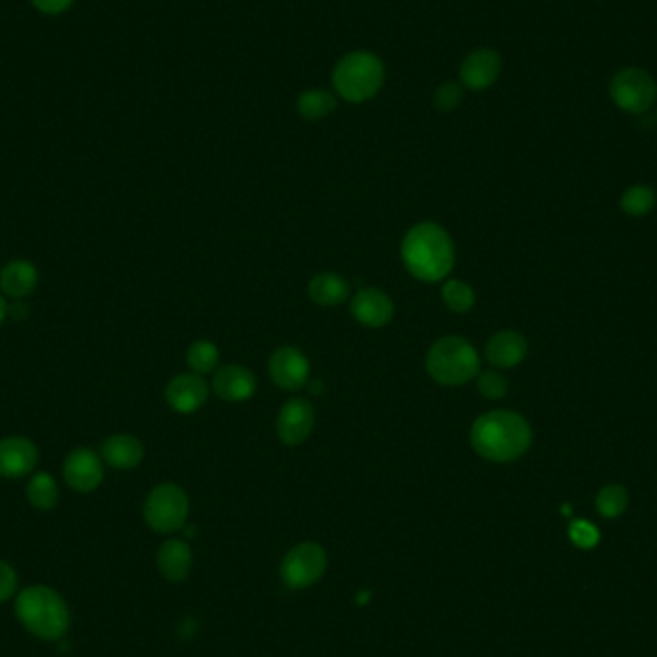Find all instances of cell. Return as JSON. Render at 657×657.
Wrapping results in <instances>:
<instances>
[{
    "label": "cell",
    "mask_w": 657,
    "mask_h": 657,
    "mask_svg": "<svg viewBox=\"0 0 657 657\" xmlns=\"http://www.w3.org/2000/svg\"><path fill=\"white\" fill-rule=\"evenodd\" d=\"M533 442L531 425L523 415L496 410L481 415L471 427V444L488 462L519 460Z\"/></svg>",
    "instance_id": "obj_1"
},
{
    "label": "cell",
    "mask_w": 657,
    "mask_h": 657,
    "mask_svg": "<svg viewBox=\"0 0 657 657\" xmlns=\"http://www.w3.org/2000/svg\"><path fill=\"white\" fill-rule=\"evenodd\" d=\"M402 260L415 279L437 283L454 268V243L437 223H417L402 241Z\"/></svg>",
    "instance_id": "obj_2"
},
{
    "label": "cell",
    "mask_w": 657,
    "mask_h": 657,
    "mask_svg": "<svg viewBox=\"0 0 657 657\" xmlns=\"http://www.w3.org/2000/svg\"><path fill=\"white\" fill-rule=\"evenodd\" d=\"M14 611L24 629L49 642L60 640L72 623L66 600L45 584H33L22 590L16 598Z\"/></svg>",
    "instance_id": "obj_3"
},
{
    "label": "cell",
    "mask_w": 657,
    "mask_h": 657,
    "mask_svg": "<svg viewBox=\"0 0 657 657\" xmlns=\"http://www.w3.org/2000/svg\"><path fill=\"white\" fill-rule=\"evenodd\" d=\"M385 85L383 60L367 50L342 56L333 70V87L346 102H367L379 95Z\"/></svg>",
    "instance_id": "obj_4"
},
{
    "label": "cell",
    "mask_w": 657,
    "mask_h": 657,
    "mask_svg": "<svg viewBox=\"0 0 657 657\" xmlns=\"http://www.w3.org/2000/svg\"><path fill=\"white\" fill-rule=\"evenodd\" d=\"M479 369L481 360L475 346L462 337H444L427 354L429 375L446 387L465 385L479 375Z\"/></svg>",
    "instance_id": "obj_5"
},
{
    "label": "cell",
    "mask_w": 657,
    "mask_h": 657,
    "mask_svg": "<svg viewBox=\"0 0 657 657\" xmlns=\"http://www.w3.org/2000/svg\"><path fill=\"white\" fill-rule=\"evenodd\" d=\"M189 517V498L185 490L173 483H164L154 488L145 502V519L148 527L156 533H175Z\"/></svg>",
    "instance_id": "obj_6"
},
{
    "label": "cell",
    "mask_w": 657,
    "mask_h": 657,
    "mask_svg": "<svg viewBox=\"0 0 657 657\" xmlns=\"http://www.w3.org/2000/svg\"><path fill=\"white\" fill-rule=\"evenodd\" d=\"M609 95L619 110L627 114H644L657 100L656 81L640 68H625L613 75Z\"/></svg>",
    "instance_id": "obj_7"
},
{
    "label": "cell",
    "mask_w": 657,
    "mask_h": 657,
    "mask_svg": "<svg viewBox=\"0 0 657 657\" xmlns=\"http://www.w3.org/2000/svg\"><path fill=\"white\" fill-rule=\"evenodd\" d=\"M327 569V554L316 542L294 546L281 563V581L292 590L316 584Z\"/></svg>",
    "instance_id": "obj_8"
},
{
    "label": "cell",
    "mask_w": 657,
    "mask_h": 657,
    "mask_svg": "<svg viewBox=\"0 0 657 657\" xmlns=\"http://www.w3.org/2000/svg\"><path fill=\"white\" fill-rule=\"evenodd\" d=\"M316 414L308 400L291 398L283 404L277 415V437L289 446H298L312 435Z\"/></svg>",
    "instance_id": "obj_9"
},
{
    "label": "cell",
    "mask_w": 657,
    "mask_h": 657,
    "mask_svg": "<svg viewBox=\"0 0 657 657\" xmlns=\"http://www.w3.org/2000/svg\"><path fill=\"white\" fill-rule=\"evenodd\" d=\"M269 377L283 390L302 389L310 377V364L306 356L292 346H281L269 358Z\"/></svg>",
    "instance_id": "obj_10"
},
{
    "label": "cell",
    "mask_w": 657,
    "mask_h": 657,
    "mask_svg": "<svg viewBox=\"0 0 657 657\" xmlns=\"http://www.w3.org/2000/svg\"><path fill=\"white\" fill-rule=\"evenodd\" d=\"M64 479L77 492L97 490L104 479L102 458L89 448H75L64 462Z\"/></svg>",
    "instance_id": "obj_11"
},
{
    "label": "cell",
    "mask_w": 657,
    "mask_h": 657,
    "mask_svg": "<svg viewBox=\"0 0 657 657\" xmlns=\"http://www.w3.org/2000/svg\"><path fill=\"white\" fill-rule=\"evenodd\" d=\"M502 73V58L496 50L477 49L463 58L460 81L469 91H485Z\"/></svg>",
    "instance_id": "obj_12"
},
{
    "label": "cell",
    "mask_w": 657,
    "mask_h": 657,
    "mask_svg": "<svg viewBox=\"0 0 657 657\" xmlns=\"http://www.w3.org/2000/svg\"><path fill=\"white\" fill-rule=\"evenodd\" d=\"M39 462L35 444L25 437H6L0 440V477L22 479Z\"/></svg>",
    "instance_id": "obj_13"
},
{
    "label": "cell",
    "mask_w": 657,
    "mask_h": 657,
    "mask_svg": "<svg viewBox=\"0 0 657 657\" xmlns=\"http://www.w3.org/2000/svg\"><path fill=\"white\" fill-rule=\"evenodd\" d=\"M208 392V385L200 375L183 373L171 379L166 389V400L171 410L179 414H193L206 404Z\"/></svg>",
    "instance_id": "obj_14"
},
{
    "label": "cell",
    "mask_w": 657,
    "mask_h": 657,
    "mask_svg": "<svg viewBox=\"0 0 657 657\" xmlns=\"http://www.w3.org/2000/svg\"><path fill=\"white\" fill-rule=\"evenodd\" d=\"M352 316L365 327H385L394 316V304L389 294L379 289H362L352 298Z\"/></svg>",
    "instance_id": "obj_15"
},
{
    "label": "cell",
    "mask_w": 657,
    "mask_h": 657,
    "mask_svg": "<svg viewBox=\"0 0 657 657\" xmlns=\"http://www.w3.org/2000/svg\"><path fill=\"white\" fill-rule=\"evenodd\" d=\"M212 387L225 402H244L256 392V377L243 365H223L216 371Z\"/></svg>",
    "instance_id": "obj_16"
},
{
    "label": "cell",
    "mask_w": 657,
    "mask_h": 657,
    "mask_svg": "<svg viewBox=\"0 0 657 657\" xmlns=\"http://www.w3.org/2000/svg\"><path fill=\"white\" fill-rule=\"evenodd\" d=\"M102 460L116 467V469H135L139 463L143 462L145 448L141 440L127 433L112 435L106 438L100 446Z\"/></svg>",
    "instance_id": "obj_17"
},
{
    "label": "cell",
    "mask_w": 657,
    "mask_h": 657,
    "mask_svg": "<svg viewBox=\"0 0 657 657\" xmlns=\"http://www.w3.org/2000/svg\"><path fill=\"white\" fill-rule=\"evenodd\" d=\"M158 569L170 583H181L187 579L193 567V552L183 540H168L158 550Z\"/></svg>",
    "instance_id": "obj_18"
},
{
    "label": "cell",
    "mask_w": 657,
    "mask_h": 657,
    "mask_svg": "<svg viewBox=\"0 0 657 657\" xmlns=\"http://www.w3.org/2000/svg\"><path fill=\"white\" fill-rule=\"evenodd\" d=\"M527 341L517 331H500L487 344V360L496 367H515L527 356Z\"/></svg>",
    "instance_id": "obj_19"
},
{
    "label": "cell",
    "mask_w": 657,
    "mask_h": 657,
    "mask_svg": "<svg viewBox=\"0 0 657 657\" xmlns=\"http://www.w3.org/2000/svg\"><path fill=\"white\" fill-rule=\"evenodd\" d=\"M39 271L27 260H14L0 271V289L12 298H25L37 289Z\"/></svg>",
    "instance_id": "obj_20"
},
{
    "label": "cell",
    "mask_w": 657,
    "mask_h": 657,
    "mask_svg": "<svg viewBox=\"0 0 657 657\" xmlns=\"http://www.w3.org/2000/svg\"><path fill=\"white\" fill-rule=\"evenodd\" d=\"M308 294L319 306H339L350 296V285L337 273H319L310 281Z\"/></svg>",
    "instance_id": "obj_21"
},
{
    "label": "cell",
    "mask_w": 657,
    "mask_h": 657,
    "mask_svg": "<svg viewBox=\"0 0 657 657\" xmlns=\"http://www.w3.org/2000/svg\"><path fill=\"white\" fill-rule=\"evenodd\" d=\"M337 108V97L325 89H308L296 100L298 114L308 122H319Z\"/></svg>",
    "instance_id": "obj_22"
},
{
    "label": "cell",
    "mask_w": 657,
    "mask_h": 657,
    "mask_svg": "<svg viewBox=\"0 0 657 657\" xmlns=\"http://www.w3.org/2000/svg\"><path fill=\"white\" fill-rule=\"evenodd\" d=\"M27 500L37 510H52L60 500V490L54 477L49 473L33 475L27 485Z\"/></svg>",
    "instance_id": "obj_23"
},
{
    "label": "cell",
    "mask_w": 657,
    "mask_h": 657,
    "mask_svg": "<svg viewBox=\"0 0 657 657\" xmlns=\"http://www.w3.org/2000/svg\"><path fill=\"white\" fill-rule=\"evenodd\" d=\"M442 300L454 314H467L475 306V292L467 283L450 279L442 287Z\"/></svg>",
    "instance_id": "obj_24"
},
{
    "label": "cell",
    "mask_w": 657,
    "mask_h": 657,
    "mask_svg": "<svg viewBox=\"0 0 657 657\" xmlns=\"http://www.w3.org/2000/svg\"><path fill=\"white\" fill-rule=\"evenodd\" d=\"M187 364L196 375L212 373L219 364V350L214 342L196 341L187 350Z\"/></svg>",
    "instance_id": "obj_25"
},
{
    "label": "cell",
    "mask_w": 657,
    "mask_h": 657,
    "mask_svg": "<svg viewBox=\"0 0 657 657\" xmlns=\"http://www.w3.org/2000/svg\"><path fill=\"white\" fill-rule=\"evenodd\" d=\"M596 508L604 517L615 519L629 508V494L621 485H608L598 492Z\"/></svg>",
    "instance_id": "obj_26"
},
{
    "label": "cell",
    "mask_w": 657,
    "mask_h": 657,
    "mask_svg": "<svg viewBox=\"0 0 657 657\" xmlns=\"http://www.w3.org/2000/svg\"><path fill=\"white\" fill-rule=\"evenodd\" d=\"M656 204V195L650 187L646 185H636V187H631L623 198H621V208L625 214L629 216H634V218H640V216H646L652 212Z\"/></svg>",
    "instance_id": "obj_27"
},
{
    "label": "cell",
    "mask_w": 657,
    "mask_h": 657,
    "mask_svg": "<svg viewBox=\"0 0 657 657\" xmlns=\"http://www.w3.org/2000/svg\"><path fill=\"white\" fill-rule=\"evenodd\" d=\"M463 100V85L456 81H446L433 95V106L438 112H454Z\"/></svg>",
    "instance_id": "obj_28"
},
{
    "label": "cell",
    "mask_w": 657,
    "mask_h": 657,
    "mask_svg": "<svg viewBox=\"0 0 657 657\" xmlns=\"http://www.w3.org/2000/svg\"><path fill=\"white\" fill-rule=\"evenodd\" d=\"M477 387L488 400H500L508 392V379L498 371H485L477 375Z\"/></svg>",
    "instance_id": "obj_29"
},
{
    "label": "cell",
    "mask_w": 657,
    "mask_h": 657,
    "mask_svg": "<svg viewBox=\"0 0 657 657\" xmlns=\"http://www.w3.org/2000/svg\"><path fill=\"white\" fill-rule=\"evenodd\" d=\"M569 538L577 548L592 550L600 542V531L590 521L577 519L569 527Z\"/></svg>",
    "instance_id": "obj_30"
},
{
    "label": "cell",
    "mask_w": 657,
    "mask_h": 657,
    "mask_svg": "<svg viewBox=\"0 0 657 657\" xmlns=\"http://www.w3.org/2000/svg\"><path fill=\"white\" fill-rule=\"evenodd\" d=\"M18 590V573L8 561L0 560V604L14 598Z\"/></svg>",
    "instance_id": "obj_31"
},
{
    "label": "cell",
    "mask_w": 657,
    "mask_h": 657,
    "mask_svg": "<svg viewBox=\"0 0 657 657\" xmlns=\"http://www.w3.org/2000/svg\"><path fill=\"white\" fill-rule=\"evenodd\" d=\"M33 6L43 14H62L73 4V0H31Z\"/></svg>",
    "instance_id": "obj_32"
},
{
    "label": "cell",
    "mask_w": 657,
    "mask_h": 657,
    "mask_svg": "<svg viewBox=\"0 0 657 657\" xmlns=\"http://www.w3.org/2000/svg\"><path fill=\"white\" fill-rule=\"evenodd\" d=\"M6 316H8V304H6V300L0 294V323L4 321V317Z\"/></svg>",
    "instance_id": "obj_33"
}]
</instances>
